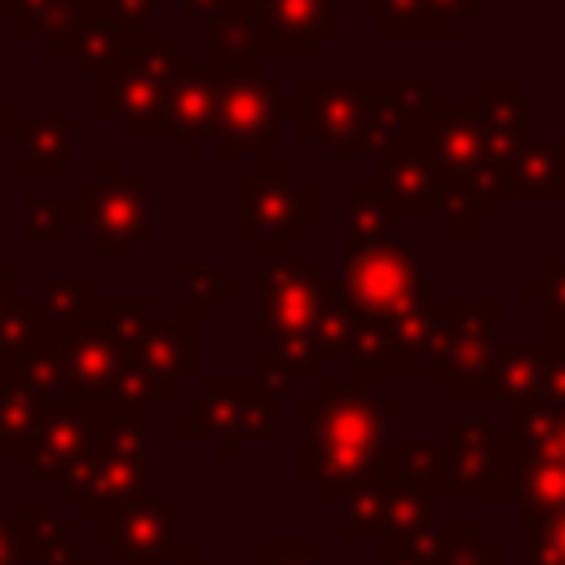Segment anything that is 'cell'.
Returning <instances> with one entry per match:
<instances>
[{
    "instance_id": "cell-1",
    "label": "cell",
    "mask_w": 565,
    "mask_h": 565,
    "mask_svg": "<svg viewBox=\"0 0 565 565\" xmlns=\"http://www.w3.org/2000/svg\"><path fill=\"white\" fill-rule=\"evenodd\" d=\"M397 446V397L375 380L322 375L300 397V455L296 472L318 499L344 503L353 490L375 481Z\"/></svg>"
},
{
    "instance_id": "cell-2",
    "label": "cell",
    "mask_w": 565,
    "mask_h": 565,
    "mask_svg": "<svg viewBox=\"0 0 565 565\" xmlns=\"http://www.w3.org/2000/svg\"><path fill=\"white\" fill-rule=\"evenodd\" d=\"M327 300V274L300 243L256 247V380L274 402H287L296 384L322 380L318 318Z\"/></svg>"
},
{
    "instance_id": "cell-3",
    "label": "cell",
    "mask_w": 565,
    "mask_h": 565,
    "mask_svg": "<svg viewBox=\"0 0 565 565\" xmlns=\"http://www.w3.org/2000/svg\"><path fill=\"white\" fill-rule=\"evenodd\" d=\"M234 234L247 243H318L322 234V185L305 177L300 159L282 154L278 141L256 150V172L234 190Z\"/></svg>"
},
{
    "instance_id": "cell-4",
    "label": "cell",
    "mask_w": 565,
    "mask_h": 565,
    "mask_svg": "<svg viewBox=\"0 0 565 565\" xmlns=\"http://www.w3.org/2000/svg\"><path fill=\"white\" fill-rule=\"evenodd\" d=\"M428 163L437 168L446 190L468 194L486 221H494L508 203V185L494 168L490 128L481 119L477 97H441L415 128Z\"/></svg>"
},
{
    "instance_id": "cell-5",
    "label": "cell",
    "mask_w": 565,
    "mask_h": 565,
    "mask_svg": "<svg viewBox=\"0 0 565 565\" xmlns=\"http://www.w3.org/2000/svg\"><path fill=\"white\" fill-rule=\"evenodd\" d=\"M291 119L322 159H375V75H305Z\"/></svg>"
},
{
    "instance_id": "cell-6",
    "label": "cell",
    "mask_w": 565,
    "mask_h": 565,
    "mask_svg": "<svg viewBox=\"0 0 565 565\" xmlns=\"http://www.w3.org/2000/svg\"><path fill=\"white\" fill-rule=\"evenodd\" d=\"M84 238L102 260H132L150 243L159 225V181L154 177H119L115 154H102L93 177L75 181Z\"/></svg>"
},
{
    "instance_id": "cell-7",
    "label": "cell",
    "mask_w": 565,
    "mask_h": 565,
    "mask_svg": "<svg viewBox=\"0 0 565 565\" xmlns=\"http://www.w3.org/2000/svg\"><path fill=\"white\" fill-rule=\"evenodd\" d=\"M274 419L278 402L256 375H212L177 402V437L212 441L221 463H234L247 441H265L274 433Z\"/></svg>"
},
{
    "instance_id": "cell-8",
    "label": "cell",
    "mask_w": 565,
    "mask_h": 565,
    "mask_svg": "<svg viewBox=\"0 0 565 565\" xmlns=\"http://www.w3.org/2000/svg\"><path fill=\"white\" fill-rule=\"evenodd\" d=\"M106 419H110L106 402H79V397L44 402L35 424H31V433L22 437V446L13 455V472L22 481L62 486L66 477H75L97 455Z\"/></svg>"
},
{
    "instance_id": "cell-9",
    "label": "cell",
    "mask_w": 565,
    "mask_h": 565,
    "mask_svg": "<svg viewBox=\"0 0 565 565\" xmlns=\"http://www.w3.org/2000/svg\"><path fill=\"white\" fill-rule=\"evenodd\" d=\"M181 49L172 35L150 40L146 49L128 53L102 84H97V115L110 119L124 137H163V93Z\"/></svg>"
},
{
    "instance_id": "cell-10",
    "label": "cell",
    "mask_w": 565,
    "mask_h": 565,
    "mask_svg": "<svg viewBox=\"0 0 565 565\" xmlns=\"http://www.w3.org/2000/svg\"><path fill=\"white\" fill-rule=\"evenodd\" d=\"M291 97H282V88L260 71V66H243L221 75V106L216 119L207 128V146L216 159H238L247 150H260L265 141H274L278 124L291 119Z\"/></svg>"
},
{
    "instance_id": "cell-11",
    "label": "cell",
    "mask_w": 565,
    "mask_h": 565,
    "mask_svg": "<svg viewBox=\"0 0 565 565\" xmlns=\"http://www.w3.org/2000/svg\"><path fill=\"white\" fill-rule=\"evenodd\" d=\"M340 282H344V296L358 313L380 318V322H397L402 313L415 309L428 278H419V269H415V243L397 238L384 247H344Z\"/></svg>"
},
{
    "instance_id": "cell-12",
    "label": "cell",
    "mask_w": 565,
    "mask_h": 565,
    "mask_svg": "<svg viewBox=\"0 0 565 565\" xmlns=\"http://www.w3.org/2000/svg\"><path fill=\"white\" fill-rule=\"evenodd\" d=\"M437 441L446 450L455 494L512 499V446H508L503 419H490V415H477V419L446 415L437 424Z\"/></svg>"
},
{
    "instance_id": "cell-13",
    "label": "cell",
    "mask_w": 565,
    "mask_h": 565,
    "mask_svg": "<svg viewBox=\"0 0 565 565\" xmlns=\"http://www.w3.org/2000/svg\"><path fill=\"white\" fill-rule=\"evenodd\" d=\"M66 516L75 521H102L106 512H119L128 503L159 499V463L154 459H124L97 450L75 477H66L53 494Z\"/></svg>"
},
{
    "instance_id": "cell-14",
    "label": "cell",
    "mask_w": 565,
    "mask_h": 565,
    "mask_svg": "<svg viewBox=\"0 0 565 565\" xmlns=\"http://www.w3.org/2000/svg\"><path fill=\"white\" fill-rule=\"evenodd\" d=\"M459 318H463V300L446 296L441 282L428 278L415 309L393 322V380H437Z\"/></svg>"
},
{
    "instance_id": "cell-15",
    "label": "cell",
    "mask_w": 565,
    "mask_h": 565,
    "mask_svg": "<svg viewBox=\"0 0 565 565\" xmlns=\"http://www.w3.org/2000/svg\"><path fill=\"white\" fill-rule=\"evenodd\" d=\"M181 547V503L146 499L97 521V552L106 565H168Z\"/></svg>"
},
{
    "instance_id": "cell-16",
    "label": "cell",
    "mask_w": 565,
    "mask_h": 565,
    "mask_svg": "<svg viewBox=\"0 0 565 565\" xmlns=\"http://www.w3.org/2000/svg\"><path fill=\"white\" fill-rule=\"evenodd\" d=\"M499 296H481L477 305H463V318L455 327L446 366L437 375V393L446 402H481L494 397V362H499Z\"/></svg>"
},
{
    "instance_id": "cell-17",
    "label": "cell",
    "mask_w": 565,
    "mask_h": 565,
    "mask_svg": "<svg viewBox=\"0 0 565 565\" xmlns=\"http://www.w3.org/2000/svg\"><path fill=\"white\" fill-rule=\"evenodd\" d=\"M477 106H481V119L490 128V146H494V168L508 185V199H512V181H516V168L521 159L534 150L539 137V102L521 88L516 75H486L477 84Z\"/></svg>"
},
{
    "instance_id": "cell-18",
    "label": "cell",
    "mask_w": 565,
    "mask_h": 565,
    "mask_svg": "<svg viewBox=\"0 0 565 565\" xmlns=\"http://www.w3.org/2000/svg\"><path fill=\"white\" fill-rule=\"evenodd\" d=\"M216 106H221V75L207 71L199 57H181L163 93V137L177 141L181 159L199 154V141H207Z\"/></svg>"
},
{
    "instance_id": "cell-19",
    "label": "cell",
    "mask_w": 565,
    "mask_h": 565,
    "mask_svg": "<svg viewBox=\"0 0 565 565\" xmlns=\"http://www.w3.org/2000/svg\"><path fill=\"white\" fill-rule=\"evenodd\" d=\"M62 358H66V393L79 402H110V393L119 388L132 362L128 344L102 322V313L62 340Z\"/></svg>"
},
{
    "instance_id": "cell-20",
    "label": "cell",
    "mask_w": 565,
    "mask_h": 565,
    "mask_svg": "<svg viewBox=\"0 0 565 565\" xmlns=\"http://www.w3.org/2000/svg\"><path fill=\"white\" fill-rule=\"evenodd\" d=\"M252 18L265 31V57H318L340 35L335 0H256Z\"/></svg>"
},
{
    "instance_id": "cell-21",
    "label": "cell",
    "mask_w": 565,
    "mask_h": 565,
    "mask_svg": "<svg viewBox=\"0 0 565 565\" xmlns=\"http://www.w3.org/2000/svg\"><path fill=\"white\" fill-rule=\"evenodd\" d=\"M75 137V115H66L57 97H40L18 132V177H79Z\"/></svg>"
},
{
    "instance_id": "cell-22",
    "label": "cell",
    "mask_w": 565,
    "mask_h": 565,
    "mask_svg": "<svg viewBox=\"0 0 565 565\" xmlns=\"http://www.w3.org/2000/svg\"><path fill=\"white\" fill-rule=\"evenodd\" d=\"M375 177L388 194V203L397 207L402 221H437V207H441V177L437 168L428 163L424 146L415 132H406L393 150H384L375 159Z\"/></svg>"
},
{
    "instance_id": "cell-23",
    "label": "cell",
    "mask_w": 565,
    "mask_h": 565,
    "mask_svg": "<svg viewBox=\"0 0 565 565\" xmlns=\"http://www.w3.org/2000/svg\"><path fill=\"white\" fill-rule=\"evenodd\" d=\"M132 362L146 366L154 380H163L168 388H185L199 384V322L190 318H154L137 340H132ZM185 397V393H181Z\"/></svg>"
},
{
    "instance_id": "cell-24",
    "label": "cell",
    "mask_w": 565,
    "mask_h": 565,
    "mask_svg": "<svg viewBox=\"0 0 565 565\" xmlns=\"http://www.w3.org/2000/svg\"><path fill=\"white\" fill-rule=\"evenodd\" d=\"M335 216L344 247H384L397 243V207L388 203L380 177H340L335 185Z\"/></svg>"
},
{
    "instance_id": "cell-25",
    "label": "cell",
    "mask_w": 565,
    "mask_h": 565,
    "mask_svg": "<svg viewBox=\"0 0 565 565\" xmlns=\"http://www.w3.org/2000/svg\"><path fill=\"white\" fill-rule=\"evenodd\" d=\"M260 57H265V31L252 13L199 26V62L207 71L230 75V71H243V66H260Z\"/></svg>"
},
{
    "instance_id": "cell-26",
    "label": "cell",
    "mask_w": 565,
    "mask_h": 565,
    "mask_svg": "<svg viewBox=\"0 0 565 565\" xmlns=\"http://www.w3.org/2000/svg\"><path fill=\"white\" fill-rule=\"evenodd\" d=\"M0 384L31 393L35 402H62L66 393V358H62V340L44 335L40 344H31L26 353H13L0 362Z\"/></svg>"
},
{
    "instance_id": "cell-27",
    "label": "cell",
    "mask_w": 565,
    "mask_h": 565,
    "mask_svg": "<svg viewBox=\"0 0 565 565\" xmlns=\"http://www.w3.org/2000/svg\"><path fill=\"white\" fill-rule=\"evenodd\" d=\"M397 494H402V481H393L388 472H380L375 481H366L362 490H353V494L340 503L335 534H340L344 543H380V539L388 534Z\"/></svg>"
},
{
    "instance_id": "cell-28",
    "label": "cell",
    "mask_w": 565,
    "mask_h": 565,
    "mask_svg": "<svg viewBox=\"0 0 565 565\" xmlns=\"http://www.w3.org/2000/svg\"><path fill=\"white\" fill-rule=\"evenodd\" d=\"M102 287L93 278H49L35 291L40 318H44V335L66 340L71 331H79L84 322H93L102 313Z\"/></svg>"
},
{
    "instance_id": "cell-29",
    "label": "cell",
    "mask_w": 565,
    "mask_h": 565,
    "mask_svg": "<svg viewBox=\"0 0 565 565\" xmlns=\"http://www.w3.org/2000/svg\"><path fill=\"white\" fill-rule=\"evenodd\" d=\"M543 362H547V340H499V362H494V397L499 406H534L543 388Z\"/></svg>"
},
{
    "instance_id": "cell-30",
    "label": "cell",
    "mask_w": 565,
    "mask_h": 565,
    "mask_svg": "<svg viewBox=\"0 0 565 565\" xmlns=\"http://www.w3.org/2000/svg\"><path fill=\"white\" fill-rule=\"evenodd\" d=\"M177 296H181V318L207 322L221 313L225 300L238 296V278H225L216 256H181L177 260Z\"/></svg>"
},
{
    "instance_id": "cell-31",
    "label": "cell",
    "mask_w": 565,
    "mask_h": 565,
    "mask_svg": "<svg viewBox=\"0 0 565 565\" xmlns=\"http://www.w3.org/2000/svg\"><path fill=\"white\" fill-rule=\"evenodd\" d=\"M384 472L393 481L411 486V490H424V494H437V499H459L455 486H450V463H446V450H441L437 437H428V441L424 437H411V441L397 437Z\"/></svg>"
},
{
    "instance_id": "cell-32",
    "label": "cell",
    "mask_w": 565,
    "mask_h": 565,
    "mask_svg": "<svg viewBox=\"0 0 565 565\" xmlns=\"http://www.w3.org/2000/svg\"><path fill=\"white\" fill-rule=\"evenodd\" d=\"M512 499L521 516L565 512V463L547 455H512Z\"/></svg>"
},
{
    "instance_id": "cell-33",
    "label": "cell",
    "mask_w": 565,
    "mask_h": 565,
    "mask_svg": "<svg viewBox=\"0 0 565 565\" xmlns=\"http://www.w3.org/2000/svg\"><path fill=\"white\" fill-rule=\"evenodd\" d=\"M512 455H547L565 463V406H499Z\"/></svg>"
},
{
    "instance_id": "cell-34",
    "label": "cell",
    "mask_w": 565,
    "mask_h": 565,
    "mask_svg": "<svg viewBox=\"0 0 565 565\" xmlns=\"http://www.w3.org/2000/svg\"><path fill=\"white\" fill-rule=\"evenodd\" d=\"M146 44H150V40H137V35H128V31H119V26L97 22V18L84 13V31H79V40H75L71 66H75L79 79H97V84H102L128 53H137V49H146Z\"/></svg>"
},
{
    "instance_id": "cell-35",
    "label": "cell",
    "mask_w": 565,
    "mask_h": 565,
    "mask_svg": "<svg viewBox=\"0 0 565 565\" xmlns=\"http://www.w3.org/2000/svg\"><path fill=\"white\" fill-rule=\"evenodd\" d=\"M516 296L534 305L543 340L565 349V256H543L539 269L516 282Z\"/></svg>"
},
{
    "instance_id": "cell-36",
    "label": "cell",
    "mask_w": 565,
    "mask_h": 565,
    "mask_svg": "<svg viewBox=\"0 0 565 565\" xmlns=\"http://www.w3.org/2000/svg\"><path fill=\"white\" fill-rule=\"evenodd\" d=\"M18 230L26 243H71L75 234H84L79 199L75 194H26Z\"/></svg>"
},
{
    "instance_id": "cell-37",
    "label": "cell",
    "mask_w": 565,
    "mask_h": 565,
    "mask_svg": "<svg viewBox=\"0 0 565 565\" xmlns=\"http://www.w3.org/2000/svg\"><path fill=\"white\" fill-rule=\"evenodd\" d=\"M512 199H565V137L534 141V150L516 168Z\"/></svg>"
},
{
    "instance_id": "cell-38",
    "label": "cell",
    "mask_w": 565,
    "mask_h": 565,
    "mask_svg": "<svg viewBox=\"0 0 565 565\" xmlns=\"http://www.w3.org/2000/svg\"><path fill=\"white\" fill-rule=\"evenodd\" d=\"M66 516V508L57 499H18L13 512L4 516L9 525V539H13V552H18V565H31V556L40 552V543L53 534V525Z\"/></svg>"
},
{
    "instance_id": "cell-39",
    "label": "cell",
    "mask_w": 565,
    "mask_h": 565,
    "mask_svg": "<svg viewBox=\"0 0 565 565\" xmlns=\"http://www.w3.org/2000/svg\"><path fill=\"white\" fill-rule=\"evenodd\" d=\"M358 13L384 40H437L424 13V0H358Z\"/></svg>"
},
{
    "instance_id": "cell-40",
    "label": "cell",
    "mask_w": 565,
    "mask_h": 565,
    "mask_svg": "<svg viewBox=\"0 0 565 565\" xmlns=\"http://www.w3.org/2000/svg\"><path fill=\"white\" fill-rule=\"evenodd\" d=\"M79 13H84V0H0V18L13 22L22 40H35V44Z\"/></svg>"
},
{
    "instance_id": "cell-41",
    "label": "cell",
    "mask_w": 565,
    "mask_h": 565,
    "mask_svg": "<svg viewBox=\"0 0 565 565\" xmlns=\"http://www.w3.org/2000/svg\"><path fill=\"white\" fill-rule=\"evenodd\" d=\"M437 565H503L499 543L481 534L477 521L468 516H446L441 525V547H437Z\"/></svg>"
},
{
    "instance_id": "cell-42",
    "label": "cell",
    "mask_w": 565,
    "mask_h": 565,
    "mask_svg": "<svg viewBox=\"0 0 565 565\" xmlns=\"http://www.w3.org/2000/svg\"><path fill=\"white\" fill-rule=\"evenodd\" d=\"M516 565H565V512L521 516V525H516Z\"/></svg>"
},
{
    "instance_id": "cell-43",
    "label": "cell",
    "mask_w": 565,
    "mask_h": 565,
    "mask_svg": "<svg viewBox=\"0 0 565 565\" xmlns=\"http://www.w3.org/2000/svg\"><path fill=\"white\" fill-rule=\"evenodd\" d=\"M84 13L110 22L137 40H159V0H84Z\"/></svg>"
},
{
    "instance_id": "cell-44",
    "label": "cell",
    "mask_w": 565,
    "mask_h": 565,
    "mask_svg": "<svg viewBox=\"0 0 565 565\" xmlns=\"http://www.w3.org/2000/svg\"><path fill=\"white\" fill-rule=\"evenodd\" d=\"M40 340H44L40 305H35V296H22V300L9 309V318L0 322V362L13 358V353H26V349L40 344Z\"/></svg>"
},
{
    "instance_id": "cell-45",
    "label": "cell",
    "mask_w": 565,
    "mask_h": 565,
    "mask_svg": "<svg viewBox=\"0 0 565 565\" xmlns=\"http://www.w3.org/2000/svg\"><path fill=\"white\" fill-rule=\"evenodd\" d=\"M256 565H327L318 539H260Z\"/></svg>"
},
{
    "instance_id": "cell-46",
    "label": "cell",
    "mask_w": 565,
    "mask_h": 565,
    "mask_svg": "<svg viewBox=\"0 0 565 565\" xmlns=\"http://www.w3.org/2000/svg\"><path fill=\"white\" fill-rule=\"evenodd\" d=\"M84 552H79V521L75 516H62L53 525V534L40 543V552L31 556V565H79Z\"/></svg>"
},
{
    "instance_id": "cell-47",
    "label": "cell",
    "mask_w": 565,
    "mask_h": 565,
    "mask_svg": "<svg viewBox=\"0 0 565 565\" xmlns=\"http://www.w3.org/2000/svg\"><path fill=\"white\" fill-rule=\"evenodd\" d=\"M486 0H424V13L433 22V35L437 40H455L477 13H481Z\"/></svg>"
},
{
    "instance_id": "cell-48",
    "label": "cell",
    "mask_w": 565,
    "mask_h": 565,
    "mask_svg": "<svg viewBox=\"0 0 565 565\" xmlns=\"http://www.w3.org/2000/svg\"><path fill=\"white\" fill-rule=\"evenodd\" d=\"M181 13L203 26V22H221V18H238V13H256L252 0H181Z\"/></svg>"
},
{
    "instance_id": "cell-49",
    "label": "cell",
    "mask_w": 565,
    "mask_h": 565,
    "mask_svg": "<svg viewBox=\"0 0 565 565\" xmlns=\"http://www.w3.org/2000/svg\"><path fill=\"white\" fill-rule=\"evenodd\" d=\"M18 260L13 256H0V322L9 318V309L18 305Z\"/></svg>"
},
{
    "instance_id": "cell-50",
    "label": "cell",
    "mask_w": 565,
    "mask_h": 565,
    "mask_svg": "<svg viewBox=\"0 0 565 565\" xmlns=\"http://www.w3.org/2000/svg\"><path fill=\"white\" fill-rule=\"evenodd\" d=\"M168 565H216V556H207L194 539H181V547L172 552V561Z\"/></svg>"
},
{
    "instance_id": "cell-51",
    "label": "cell",
    "mask_w": 565,
    "mask_h": 565,
    "mask_svg": "<svg viewBox=\"0 0 565 565\" xmlns=\"http://www.w3.org/2000/svg\"><path fill=\"white\" fill-rule=\"evenodd\" d=\"M0 565H18V552H13V539H9L4 516H0Z\"/></svg>"
},
{
    "instance_id": "cell-52",
    "label": "cell",
    "mask_w": 565,
    "mask_h": 565,
    "mask_svg": "<svg viewBox=\"0 0 565 565\" xmlns=\"http://www.w3.org/2000/svg\"><path fill=\"white\" fill-rule=\"evenodd\" d=\"M4 415H9V384H0V433H4Z\"/></svg>"
},
{
    "instance_id": "cell-53",
    "label": "cell",
    "mask_w": 565,
    "mask_h": 565,
    "mask_svg": "<svg viewBox=\"0 0 565 565\" xmlns=\"http://www.w3.org/2000/svg\"><path fill=\"white\" fill-rule=\"evenodd\" d=\"M327 565H380V556H366V561H327Z\"/></svg>"
},
{
    "instance_id": "cell-54",
    "label": "cell",
    "mask_w": 565,
    "mask_h": 565,
    "mask_svg": "<svg viewBox=\"0 0 565 565\" xmlns=\"http://www.w3.org/2000/svg\"><path fill=\"white\" fill-rule=\"evenodd\" d=\"M79 565H106V561H102V556H84Z\"/></svg>"
}]
</instances>
